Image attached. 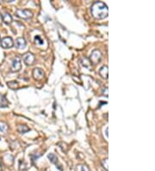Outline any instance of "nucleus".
Returning a JSON list of instances; mask_svg holds the SVG:
<instances>
[{"instance_id":"f257e3e1","label":"nucleus","mask_w":155,"mask_h":171,"mask_svg":"<svg viewBox=\"0 0 155 171\" xmlns=\"http://www.w3.org/2000/svg\"><path fill=\"white\" fill-rule=\"evenodd\" d=\"M91 11L93 17L96 19L105 18L109 14L108 6L103 2H95L91 7Z\"/></svg>"},{"instance_id":"f03ea898","label":"nucleus","mask_w":155,"mask_h":171,"mask_svg":"<svg viewBox=\"0 0 155 171\" xmlns=\"http://www.w3.org/2000/svg\"><path fill=\"white\" fill-rule=\"evenodd\" d=\"M16 15L22 19H29L32 18L33 13L31 10L25 9H17L16 10Z\"/></svg>"},{"instance_id":"7ed1b4c3","label":"nucleus","mask_w":155,"mask_h":171,"mask_svg":"<svg viewBox=\"0 0 155 171\" xmlns=\"http://www.w3.org/2000/svg\"><path fill=\"white\" fill-rule=\"evenodd\" d=\"M101 59H102V53L100 52V50H98V49H94L91 54L89 60H90L91 63L97 64L101 61Z\"/></svg>"},{"instance_id":"20e7f679","label":"nucleus","mask_w":155,"mask_h":171,"mask_svg":"<svg viewBox=\"0 0 155 171\" xmlns=\"http://www.w3.org/2000/svg\"><path fill=\"white\" fill-rule=\"evenodd\" d=\"M21 67H22L21 58H20L19 56H16L15 58H13L10 71L13 72V73H15V72H18L19 70H21Z\"/></svg>"},{"instance_id":"39448f33","label":"nucleus","mask_w":155,"mask_h":171,"mask_svg":"<svg viewBox=\"0 0 155 171\" xmlns=\"http://www.w3.org/2000/svg\"><path fill=\"white\" fill-rule=\"evenodd\" d=\"M1 46H2V48H12L14 46V41H13L12 38L9 37V36L3 38L2 41H1Z\"/></svg>"},{"instance_id":"423d86ee","label":"nucleus","mask_w":155,"mask_h":171,"mask_svg":"<svg viewBox=\"0 0 155 171\" xmlns=\"http://www.w3.org/2000/svg\"><path fill=\"white\" fill-rule=\"evenodd\" d=\"M34 61H35V57H34V55L32 53H26L24 55H23V62L28 66L33 65Z\"/></svg>"},{"instance_id":"0eeeda50","label":"nucleus","mask_w":155,"mask_h":171,"mask_svg":"<svg viewBox=\"0 0 155 171\" xmlns=\"http://www.w3.org/2000/svg\"><path fill=\"white\" fill-rule=\"evenodd\" d=\"M45 76V74L42 69L39 68V67H35L33 70V77L34 78V80L36 81H41Z\"/></svg>"},{"instance_id":"6e6552de","label":"nucleus","mask_w":155,"mask_h":171,"mask_svg":"<svg viewBox=\"0 0 155 171\" xmlns=\"http://www.w3.org/2000/svg\"><path fill=\"white\" fill-rule=\"evenodd\" d=\"M16 47L18 49H22L26 47V41L24 38L19 37L16 40Z\"/></svg>"},{"instance_id":"1a4fd4ad","label":"nucleus","mask_w":155,"mask_h":171,"mask_svg":"<svg viewBox=\"0 0 155 171\" xmlns=\"http://www.w3.org/2000/svg\"><path fill=\"white\" fill-rule=\"evenodd\" d=\"M99 75L101 76L103 79H108V74H109V70H108V66H103L100 67L99 69Z\"/></svg>"},{"instance_id":"9d476101","label":"nucleus","mask_w":155,"mask_h":171,"mask_svg":"<svg viewBox=\"0 0 155 171\" xmlns=\"http://www.w3.org/2000/svg\"><path fill=\"white\" fill-rule=\"evenodd\" d=\"M10 104V102L6 99L5 95L0 94V108H5V107H8Z\"/></svg>"},{"instance_id":"9b49d317","label":"nucleus","mask_w":155,"mask_h":171,"mask_svg":"<svg viewBox=\"0 0 155 171\" xmlns=\"http://www.w3.org/2000/svg\"><path fill=\"white\" fill-rule=\"evenodd\" d=\"M12 17H11V15L10 13H8V12H6L5 14L3 15V21H4V23L6 24H10L12 23Z\"/></svg>"},{"instance_id":"f8f14e48","label":"nucleus","mask_w":155,"mask_h":171,"mask_svg":"<svg viewBox=\"0 0 155 171\" xmlns=\"http://www.w3.org/2000/svg\"><path fill=\"white\" fill-rule=\"evenodd\" d=\"M8 130H9L8 124L5 122H3V121H0V133L5 134V133H7Z\"/></svg>"},{"instance_id":"ddd939ff","label":"nucleus","mask_w":155,"mask_h":171,"mask_svg":"<svg viewBox=\"0 0 155 171\" xmlns=\"http://www.w3.org/2000/svg\"><path fill=\"white\" fill-rule=\"evenodd\" d=\"M7 86H8V87L10 88V89H17L18 87H19V84H18V82L16 81H8L7 82Z\"/></svg>"},{"instance_id":"4468645a","label":"nucleus","mask_w":155,"mask_h":171,"mask_svg":"<svg viewBox=\"0 0 155 171\" xmlns=\"http://www.w3.org/2000/svg\"><path fill=\"white\" fill-rule=\"evenodd\" d=\"M17 131H18V132L22 133V134H24V133L29 131V128L26 124H19L18 127H17Z\"/></svg>"},{"instance_id":"2eb2a0df","label":"nucleus","mask_w":155,"mask_h":171,"mask_svg":"<svg viewBox=\"0 0 155 171\" xmlns=\"http://www.w3.org/2000/svg\"><path fill=\"white\" fill-rule=\"evenodd\" d=\"M80 63L83 66H85L86 68H91V62L87 58H82L80 61Z\"/></svg>"},{"instance_id":"dca6fc26","label":"nucleus","mask_w":155,"mask_h":171,"mask_svg":"<svg viewBox=\"0 0 155 171\" xmlns=\"http://www.w3.org/2000/svg\"><path fill=\"white\" fill-rule=\"evenodd\" d=\"M76 171H90V169L85 164H78L76 167Z\"/></svg>"},{"instance_id":"f3484780","label":"nucleus","mask_w":155,"mask_h":171,"mask_svg":"<svg viewBox=\"0 0 155 171\" xmlns=\"http://www.w3.org/2000/svg\"><path fill=\"white\" fill-rule=\"evenodd\" d=\"M49 159L53 163H55V164H57V162H58V157H56L54 154H49Z\"/></svg>"},{"instance_id":"a211bd4d","label":"nucleus","mask_w":155,"mask_h":171,"mask_svg":"<svg viewBox=\"0 0 155 171\" xmlns=\"http://www.w3.org/2000/svg\"><path fill=\"white\" fill-rule=\"evenodd\" d=\"M102 165L103 167V169L106 171H108V158H105L102 161Z\"/></svg>"},{"instance_id":"6ab92c4d","label":"nucleus","mask_w":155,"mask_h":171,"mask_svg":"<svg viewBox=\"0 0 155 171\" xmlns=\"http://www.w3.org/2000/svg\"><path fill=\"white\" fill-rule=\"evenodd\" d=\"M35 43H38V44H43V41L41 39V37L39 36H35Z\"/></svg>"},{"instance_id":"aec40b11","label":"nucleus","mask_w":155,"mask_h":171,"mask_svg":"<svg viewBox=\"0 0 155 171\" xmlns=\"http://www.w3.org/2000/svg\"><path fill=\"white\" fill-rule=\"evenodd\" d=\"M103 94L105 95L106 97H108V87H103Z\"/></svg>"},{"instance_id":"412c9836","label":"nucleus","mask_w":155,"mask_h":171,"mask_svg":"<svg viewBox=\"0 0 155 171\" xmlns=\"http://www.w3.org/2000/svg\"><path fill=\"white\" fill-rule=\"evenodd\" d=\"M108 130H109V128L107 127V128H106V137H107V138H108Z\"/></svg>"},{"instance_id":"4be33fe9","label":"nucleus","mask_w":155,"mask_h":171,"mask_svg":"<svg viewBox=\"0 0 155 171\" xmlns=\"http://www.w3.org/2000/svg\"><path fill=\"white\" fill-rule=\"evenodd\" d=\"M0 171H2V166H1V164H0Z\"/></svg>"}]
</instances>
